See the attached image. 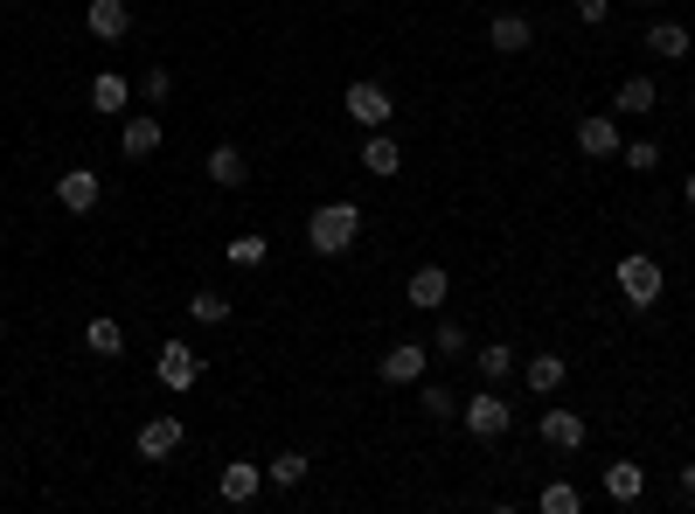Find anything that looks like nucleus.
<instances>
[{"mask_svg":"<svg viewBox=\"0 0 695 514\" xmlns=\"http://www.w3.org/2000/svg\"><path fill=\"white\" fill-rule=\"evenodd\" d=\"M355 237H362V209H355V202H320V209L306 216V244L320 257H348Z\"/></svg>","mask_w":695,"mask_h":514,"instance_id":"nucleus-1","label":"nucleus"},{"mask_svg":"<svg viewBox=\"0 0 695 514\" xmlns=\"http://www.w3.org/2000/svg\"><path fill=\"white\" fill-rule=\"evenodd\" d=\"M459 424H467L480 445H494V439H508V424H514V403L494 390V382H487V390H473L467 403H459Z\"/></svg>","mask_w":695,"mask_h":514,"instance_id":"nucleus-2","label":"nucleus"},{"mask_svg":"<svg viewBox=\"0 0 695 514\" xmlns=\"http://www.w3.org/2000/svg\"><path fill=\"white\" fill-rule=\"evenodd\" d=\"M612 278H620V292H626V306H633V313H647V306H661V292H667V271L654 265L647 250L620 257V271H612Z\"/></svg>","mask_w":695,"mask_h":514,"instance_id":"nucleus-3","label":"nucleus"},{"mask_svg":"<svg viewBox=\"0 0 695 514\" xmlns=\"http://www.w3.org/2000/svg\"><path fill=\"white\" fill-rule=\"evenodd\" d=\"M153 376H161V390H174V397H188L195 382H202V354L188 348V341H167L161 354H153Z\"/></svg>","mask_w":695,"mask_h":514,"instance_id":"nucleus-4","label":"nucleus"},{"mask_svg":"<svg viewBox=\"0 0 695 514\" xmlns=\"http://www.w3.org/2000/svg\"><path fill=\"white\" fill-rule=\"evenodd\" d=\"M390 112H397L390 84H376V76H355V84H348V119L355 125H369V133H376V125H390Z\"/></svg>","mask_w":695,"mask_h":514,"instance_id":"nucleus-5","label":"nucleus"},{"mask_svg":"<svg viewBox=\"0 0 695 514\" xmlns=\"http://www.w3.org/2000/svg\"><path fill=\"white\" fill-rule=\"evenodd\" d=\"M446 292H452V271H446V265H418V271H410V286H403V306H418V313H439Z\"/></svg>","mask_w":695,"mask_h":514,"instance_id":"nucleus-6","label":"nucleus"},{"mask_svg":"<svg viewBox=\"0 0 695 514\" xmlns=\"http://www.w3.org/2000/svg\"><path fill=\"white\" fill-rule=\"evenodd\" d=\"M161 140H167V125L153 119V112H140V119L119 125V153H125V161H153V153H161Z\"/></svg>","mask_w":695,"mask_h":514,"instance_id":"nucleus-7","label":"nucleus"},{"mask_svg":"<svg viewBox=\"0 0 695 514\" xmlns=\"http://www.w3.org/2000/svg\"><path fill=\"white\" fill-rule=\"evenodd\" d=\"M620 146H626V133H620V119H612V112H591V119H578V153L605 161V153H620Z\"/></svg>","mask_w":695,"mask_h":514,"instance_id":"nucleus-8","label":"nucleus"},{"mask_svg":"<svg viewBox=\"0 0 695 514\" xmlns=\"http://www.w3.org/2000/svg\"><path fill=\"white\" fill-rule=\"evenodd\" d=\"M535 431H543L550 452H584V439H591L578 410H543V418H535Z\"/></svg>","mask_w":695,"mask_h":514,"instance_id":"nucleus-9","label":"nucleus"},{"mask_svg":"<svg viewBox=\"0 0 695 514\" xmlns=\"http://www.w3.org/2000/svg\"><path fill=\"white\" fill-rule=\"evenodd\" d=\"M84 29H91L98 42H125V35H133V8H125V0H91V8H84Z\"/></svg>","mask_w":695,"mask_h":514,"instance_id":"nucleus-10","label":"nucleus"},{"mask_svg":"<svg viewBox=\"0 0 695 514\" xmlns=\"http://www.w3.org/2000/svg\"><path fill=\"white\" fill-rule=\"evenodd\" d=\"M182 452V418H146L140 424V459L146 466H161V459Z\"/></svg>","mask_w":695,"mask_h":514,"instance_id":"nucleus-11","label":"nucleus"},{"mask_svg":"<svg viewBox=\"0 0 695 514\" xmlns=\"http://www.w3.org/2000/svg\"><path fill=\"white\" fill-rule=\"evenodd\" d=\"M98 195H105V182H98L91 167H70L63 182H57V202H63L70 216H91V209H98Z\"/></svg>","mask_w":695,"mask_h":514,"instance_id":"nucleus-12","label":"nucleus"},{"mask_svg":"<svg viewBox=\"0 0 695 514\" xmlns=\"http://www.w3.org/2000/svg\"><path fill=\"white\" fill-rule=\"evenodd\" d=\"M216 494H223L229 507H251L257 494H265V466H251V459H237V466H223V480H216Z\"/></svg>","mask_w":695,"mask_h":514,"instance_id":"nucleus-13","label":"nucleus"},{"mask_svg":"<svg viewBox=\"0 0 695 514\" xmlns=\"http://www.w3.org/2000/svg\"><path fill=\"white\" fill-rule=\"evenodd\" d=\"M425 362H431V354H425L418 341H397V348H390V354L376 362V376H382V382H397V390H403V382H425Z\"/></svg>","mask_w":695,"mask_h":514,"instance_id":"nucleus-14","label":"nucleus"},{"mask_svg":"<svg viewBox=\"0 0 695 514\" xmlns=\"http://www.w3.org/2000/svg\"><path fill=\"white\" fill-rule=\"evenodd\" d=\"M661 105L654 76H620V91H612V119H647Z\"/></svg>","mask_w":695,"mask_h":514,"instance_id":"nucleus-15","label":"nucleus"},{"mask_svg":"<svg viewBox=\"0 0 695 514\" xmlns=\"http://www.w3.org/2000/svg\"><path fill=\"white\" fill-rule=\"evenodd\" d=\"M362 167H369V174H382V182H390V174H403V140L376 125V133L362 140Z\"/></svg>","mask_w":695,"mask_h":514,"instance_id":"nucleus-16","label":"nucleus"},{"mask_svg":"<svg viewBox=\"0 0 695 514\" xmlns=\"http://www.w3.org/2000/svg\"><path fill=\"white\" fill-rule=\"evenodd\" d=\"M125 97H133V76H119V70H98L91 76V112L125 119Z\"/></svg>","mask_w":695,"mask_h":514,"instance_id":"nucleus-17","label":"nucleus"},{"mask_svg":"<svg viewBox=\"0 0 695 514\" xmlns=\"http://www.w3.org/2000/svg\"><path fill=\"white\" fill-rule=\"evenodd\" d=\"M487 42H494L501 56H522V49L535 42V21L529 14H494V21H487Z\"/></svg>","mask_w":695,"mask_h":514,"instance_id":"nucleus-18","label":"nucleus"},{"mask_svg":"<svg viewBox=\"0 0 695 514\" xmlns=\"http://www.w3.org/2000/svg\"><path fill=\"white\" fill-rule=\"evenodd\" d=\"M563 376H571V362H563V354H529V369H522V382H529L535 397H556Z\"/></svg>","mask_w":695,"mask_h":514,"instance_id":"nucleus-19","label":"nucleus"},{"mask_svg":"<svg viewBox=\"0 0 695 514\" xmlns=\"http://www.w3.org/2000/svg\"><path fill=\"white\" fill-rule=\"evenodd\" d=\"M640 494H647V473L633 466V459H620V466H605V501H620V507H633Z\"/></svg>","mask_w":695,"mask_h":514,"instance_id":"nucleus-20","label":"nucleus"},{"mask_svg":"<svg viewBox=\"0 0 695 514\" xmlns=\"http://www.w3.org/2000/svg\"><path fill=\"white\" fill-rule=\"evenodd\" d=\"M244 174H251L244 146H216V153H209V182H216V188H244Z\"/></svg>","mask_w":695,"mask_h":514,"instance_id":"nucleus-21","label":"nucleus"},{"mask_svg":"<svg viewBox=\"0 0 695 514\" xmlns=\"http://www.w3.org/2000/svg\"><path fill=\"white\" fill-rule=\"evenodd\" d=\"M647 49H654V56H667V63H682L695 42H688L682 21H654V29H647Z\"/></svg>","mask_w":695,"mask_h":514,"instance_id":"nucleus-22","label":"nucleus"},{"mask_svg":"<svg viewBox=\"0 0 695 514\" xmlns=\"http://www.w3.org/2000/svg\"><path fill=\"white\" fill-rule=\"evenodd\" d=\"M306 473H314V459H306V452H278L272 466H265V480H272V486H286V494H293Z\"/></svg>","mask_w":695,"mask_h":514,"instance_id":"nucleus-23","label":"nucleus"},{"mask_svg":"<svg viewBox=\"0 0 695 514\" xmlns=\"http://www.w3.org/2000/svg\"><path fill=\"white\" fill-rule=\"evenodd\" d=\"M473 369H480V382H494V390H501V382L514 376V348H501V341H494V348H480V354H473Z\"/></svg>","mask_w":695,"mask_h":514,"instance_id":"nucleus-24","label":"nucleus"},{"mask_svg":"<svg viewBox=\"0 0 695 514\" xmlns=\"http://www.w3.org/2000/svg\"><path fill=\"white\" fill-rule=\"evenodd\" d=\"M535 507H543V514H578V507H584V494H578L571 480H550L543 494H535Z\"/></svg>","mask_w":695,"mask_h":514,"instance_id":"nucleus-25","label":"nucleus"},{"mask_svg":"<svg viewBox=\"0 0 695 514\" xmlns=\"http://www.w3.org/2000/svg\"><path fill=\"white\" fill-rule=\"evenodd\" d=\"M84 348H91V354H125V327H119V320H91V327H84Z\"/></svg>","mask_w":695,"mask_h":514,"instance_id":"nucleus-26","label":"nucleus"},{"mask_svg":"<svg viewBox=\"0 0 695 514\" xmlns=\"http://www.w3.org/2000/svg\"><path fill=\"white\" fill-rule=\"evenodd\" d=\"M223 257H229L237 271H257V265L272 257V244H265V237H237V244H223Z\"/></svg>","mask_w":695,"mask_h":514,"instance_id":"nucleus-27","label":"nucleus"},{"mask_svg":"<svg viewBox=\"0 0 695 514\" xmlns=\"http://www.w3.org/2000/svg\"><path fill=\"white\" fill-rule=\"evenodd\" d=\"M418 410H425V418H459V397L446 390V382H425V390H418Z\"/></svg>","mask_w":695,"mask_h":514,"instance_id":"nucleus-28","label":"nucleus"},{"mask_svg":"<svg viewBox=\"0 0 695 514\" xmlns=\"http://www.w3.org/2000/svg\"><path fill=\"white\" fill-rule=\"evenodd\" d=\"M188 313H195L202 327H223V320H229V299H223V292H195V299H188Z\"/></svg>","mask_w":695,"mask_h":514,"instance_id":"nucleus-29","label":"nucleus"},{"mask_svg":"<svg viewBox=\"0 0 695 514\" xmlns=\"http://www.w3.org/2000/svg\"><path fill=\"white\" fill-rule=\"evenodd\" d=\"M620 153H626V167H633V174H654V167H661V146H654V140H626Z\"/></svg>","mask_w":695,"mask_h":514,"instance_id":"nucleus-30","label":"nucleus"},{"mask_svg":"<svg viewBox=\"0 0 695 514\" xmlns=\"http://www.w3.org/2000/svg\"><path fill=\"white\" fill-rule=\"evenodd\" d=\"M140 97H146V105H167V97H174V70H146L140 76Z\"/></svg>","mask_w":695,"mask_h":514,"instance_id":"nucleus-31","label":"nucleus"},{"mask_svg":"<svg viewBox=\"0 0 695 514\" xmlns=\"http://www.w3.org/2000/svg\"><path fill=\"white\" fill-rule=\"evenodd\" d=\"M431 348H439V354H467V327H459V320H446L439 333H431Z\"/></svg>","mask_w":695,"mask_h":514,"instance_id":"nucleus-32","label":"nucleus"},{"mask_svg":"<svg viewBox=\"0 0 695 514\" xmlns=\"http://www.w3.org/2000/svg\"><path fill=\"white\" fill-rule=\"evenodd\" d=\"M605 14H612V0H578V21H584V29H599Z\"/></svg>","mask_w":695,"mask_h":514,"instance_id":"nucleus-33","label":"nucleus"},{"mask_svg":"<svg viewBox=\"0 0 695 514\" xmlns=\"http://www.w3.org/2000/svg\"><path fill=\"white\" fill-rule=\"evenodd\" d=\"M682 501L695 507V459H688V466H682Z\"/></svg>","mask_w":695,"mask_h":514,"instance_id":"nucleus-34","label":"nucleus"},{"mask_svg":"<svg viewBox=\"0 0 695 514\" xmlns=\"http://www.w3.org/2000/svg\"><path fill=\"white\" fill-rule=\"evenodd\" d=\"M682 195H688V202H695V174H688V182H682Z\"/></svg>","mask_w":695,"mask_h":514,"instance_id":"nucleus-35","label":"nucleus"},{"mask_svg":"<svg viewBox=\"0 0 695 514\" xmlns=\"http://www.w3.org/2000/svg\"><path fill=\"white\" fill-rule=\"evenodd\" d=\"M640 8H661V0H640Z\"/></svg>","mask_w":695,"mask_h":514,"instance_id":"nucleus-36","label":"nucleus"}]
</instances>
